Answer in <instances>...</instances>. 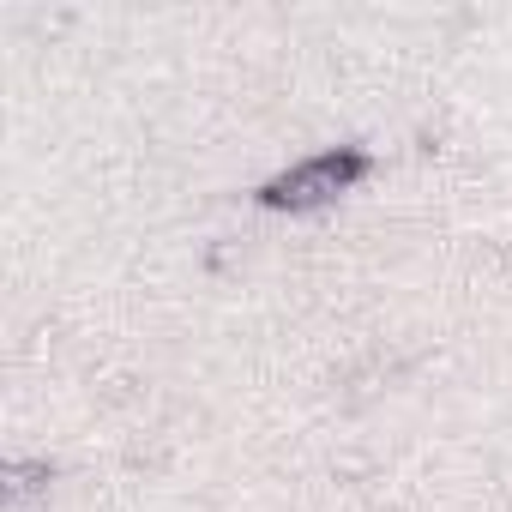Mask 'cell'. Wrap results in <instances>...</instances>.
<instances>
[{
    "mask_svg": "<svg viewBox=\"0 0 512 512\" xmlns=\"http://www.w3.org/2000/svg\"><path fill=\"white\" fill-rule=\"evenodd\" d=\"M362 175V157H314V163H302L296 175H284L278 187H272V199L278 205H320V199H332V193H344L350 181Z\"/></svg>",
    "mask_w": 512,
    "mask_h": 512,
    "instance_id": "6da1fadb",
    "label": "cell"
}]
</instances>
